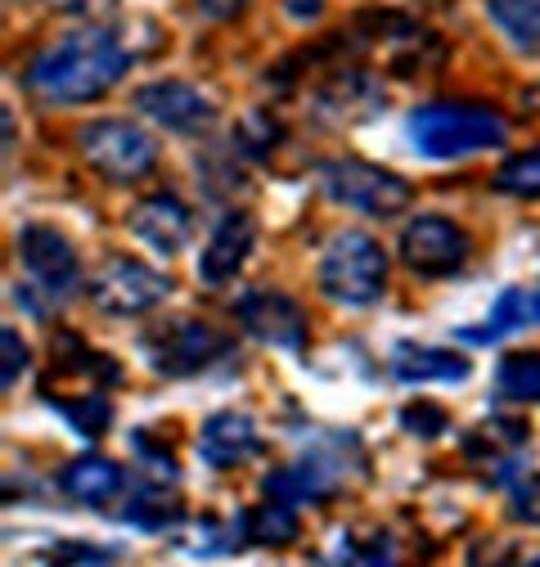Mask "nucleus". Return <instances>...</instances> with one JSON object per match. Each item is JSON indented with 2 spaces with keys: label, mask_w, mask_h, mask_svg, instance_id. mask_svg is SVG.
Returning <instances> with one entry per match:
<instances>
[{
  "label": "nucleus",
  "mask_w": 540,
  "mask_h": 567,
  "mask_svg": "<svg viewBox=\"0 0 540 567\" xmlns=\"http://www.w3.org/2000/svg\"><path fill=\"white\" fill-rule=\"evenodd\" d=\"M131 68V54L117 37L86 28L45 45L23 73V86L45 104H91Z\"/></svg>",
  "instance_id": "nucleus-1"
},
{
  "label": "nucleus",
  "mask_w": 540,
  "mask_h": 567,
  "mask_svg": "<svg viewBox=\"0 0 540 567\" xmlns=\"http://www.w3.org/2000/svg\"><path fill=\"white\" fill-rule=\"evenodd\" d=\"M405 131H411L415 150L437 163L482 154L509 140V126L491 104H424L411 113Z\"/></svg>",
  "instance_id": "nucleus-2"
},
{
  "label": "nucleus",
  "mask_w": 540,
  "mask_h": 567,
  "mask_svg": "<svg viewBox=\"0 0 540 567\" xmlns=\"http://www.w3.org/2000/svg\"><path fill=\"white\" fill-rule=\"evenodd\" d=\"M387 252L365 230H338L320 257V289L343 307H370L383 298Z\"/></svg>",
  "instance_id": "nucleus-3"
},
{
  "label": "nucleus",
  "mask_w": 540,
  "mask_h": 567,
  "mask_svg": "<svg viewBox=\"0 0 540 567\" xmlns=\"http://www.w3.org/2000/svg\"><path fill=\"white\" fill-rule=\"evenodd\" d=\"M77 145H82V158L108 181H135L158 163L154 135L145 126H135V122H122V117L86 122L77 131Z\"/></svg>",
  "instance_id": "nucleus-4"
},
{
  "label": "nucleus",
  "mask_w": 540,
  "mask_h": 567,
  "mask_svg": "<svg viewBox=\"0 0 540 567\" xmlns=\"http://www.w3.org/2000/svg\"><path fill=\"white\" fill-rule=\"evenodd\" d=\"M320 189L333 203L365 212V217H396V212L411 207V185H405L396 172L374 167V163H361V158L324 163L320 167Z\"/></svg>",
  "instance_id": "nucleus-5"
},
{
  "label": "nucleus",
  "mask_w": 540,
  "mask_h": 567,
  "mask_svg": "<svg viewBox=\"0 0 540 567\" xmlns=\"http://www.w3.org/2000/svg\"><path fill=\"white\" fill-rule=\"evenodd\" d=\"M91 302L108 316H145L154 311L167 293H172V279L158 275L145 261H131V257H113L95 279H91Z\"/></svg>",
  "instance_id": "nucleus-6"
},
{
  "label": "nucleus",
  "mask_w": 540,
  "mask_h": 567,
  "mask_svg": "<svg viewBox=\"0 0 540 567\" xmlns=\"http://www.w3.org/2000/svg\"><path fill=\"white\" fill-rule=\"evenodd\" d=\"M145 351H149V365L158 374H198V370H208L217 357H226L230 351V338L217 333L212 324H198V320H172L163 324L158 333L145 338Z\"/></svg>",
  "instance_id": "nucleus-7"
},
{
  "label": "nucleus",
  "mask_w": 540,
  "mask_h": 567,
  "mask_svg": "<svg viewBox=\"0 0 540 567\" xmlns=\"http://www.w3.org/2000/svg\"><path fill=\"white\" fill-rule=\"evenodd\" d=\"M401 257L419 275H455L468 261V235L450 217H415L401 230Z\"/></svg>",
  "instance_id": "nucleus-8"
},
{
  "label": "nucleus",
  "mask_w": 540,
  "mask_h": 567,
  "mask_svg": "<svg viewBox=\"0 0 540 567\" xmlns=\"http://www.w3.org/2000/svg\"><path fill=\"white\" fill-rule=\"evenodd\" d=\"M235 316L239 324L270 342V347H284V351H302L307 347V311L289 298V293H276V289H248L239 302H235Z\"/></svg>",
  "instance_id": "nucleus-9"
},
{
  "label": "nucleus",
  "mask_w": 540,
  "mask_h": 567,
  "mask_svg": "<svg viewBox=\"0 0 540 567\" xmlns=\"http://www.w3.org/2000/svg\"><path fill=\"white\" fill-rule=\"evenodd\" d=\"M135 109H141L149 122L180 131V135H198L208 131L217 109L208 104V95H198L189 82H149L135 91Z\"/></svg>",
  "instance_id": "nucleus-10"
},
{
  "label": "nucleus",
  "mask_w": 540,
  "mask_h": 567,
  "mask_svg": "<svg viewBox=\"0 0 540 567\" xmlns=\"http://www.w3.org/2000/svg\"><path fill=\"white\" fill-rule=\"evenodd\" d=\"M19 252H23L28 275L41 284V293H50V298H63L82 275L73 244H68L59 230H50V226H23L19 230Z\"/></svg>",
  "instance_id": "nucleus-11"
},
{
  "label": "nucleus",
  "mask_w": 540,
  "mask_h": 567,
  "mask_svg": "<svg viewBox=\"0 0 540 567\" xmlns=\"http://www.w3.org/2000/svg\"><path fill=\"white\" fill-rule=\"evenodd\" d=\"M252 239H257V221L248 217V212H226L221 226L208 239V248H202V257H198L202 284H230L243 270V261L252 252Z\"/></svg>",
  "instance_id": "nucleus-12"
},
{
  "label": "nucleus",
  "mask_w": 540,
  "mask_h": 567,
  "mask_svg": "<svg viewBox=\"0 0 540 567\" xmlns=\"http://www.w3.org/2000/svg\"><path fill=\"white\" fill-rule=\"evenodd\" d=\"M131 230L158 252H180L194 235V217H189V207L180 198L154 194V198L131 207Z\"/></svg>",
  "instance_id": "nucleus-13"
},
{
  "label": "nucleus",
  "mask_w": 540,
  "mask_h": 567,
  "mask_svg": "<svg viewBox=\"0 0 540 567\" xmlns=\"http://www.w3.org/2000/svg\"><path fill=\"white\" fill-rule=\"evenodd\" d=\"M261 437H257V423L248 414H235V410H221L202 423L198 433V455L208 468H235L243 464L248 455H257Z\"/></svg>",
  "instance_id": "nucleus-14"
},
{
  "label": "nucleus",
  "mask_w": 540,
  "mask_h": 567,
  "mask_svg": "<svg viewBox=\"0 0 540 567\" xmlns=\"http://www.w3.org/2000/svg\"><path fill=\"white\" fill-rule=\"evenodd\" d=\"M392 374L401 383H464L472 374V365L459 357V351H446V347H411V342H401L392 351Z\"/></svg>",
  "instance_id": "nucleus-15"
},
{
  "label": "nucleus",
  "mask_w": 540,
  "mask_h": 567,
  "mask_svg": "<svg viewBox=\"0 0 540 567\" xmlns=\"http://www.w3.org/2000/svg\"><path fill=\"white\" fill-rule=\"evenodd\" d=\"M59 486L82 505H104L122 491V468L113 460H104V455H82V460H73L59 473Z\"/></svg>",
  "instance_id": "nucleus-16"
},
{
  "label": "nucleus",
  "mask_w": 540,
  "mask_h": 567,
  "mask_svg": "<svg viewBox=\"0 0 540 567\" xmlns=\"http://www.w3.org/2000/svg\"><path fill=\"white\" fill-rule=\"evenodd\" d=\"M496 28L522 54H540V0H487Z\"/></svg>",
  "instance_id": "nucleus-17"
},
{
  "label": "nucleus",
  "mask_w": 540,
  "mask_h": 567,
  "mask_svg": "<svg viewBox=\"0 0 540 567\" xmlns=\"http://www.w3.org/2000/svg\"><path fill=\"white\" fill-rule=\"evenodd\" d=\"M536 311H540V302H531L527 289H505L500 302H496V311H491V320H487L482 329H464L459 338H464V342H500L505 333L522 329Z\"/></svg>",
  "instance_id": "nucleus-18"
},
{
  "label": "nucleus",
  "mask_w": 540,
  "mask_h": 567,
  "mask_svg": "<svg viewBox=\"0 0 540 567\" xmlns=\"http://www.w3.org/2000/svg\"><path fill=\"white\" fill-rule=\"evenodd\" d=\"M239 518H243V540H257V545H289V540H298V514L284 501H266V505H257V509H248Z\"/></svg>",
  "instance_id": "nucleus-19"
},
{
  "label": "nucleus",
  "mask_w": 540,
  "mask_h": 567,
  "mask_svg": "<svg viewBox=\"0 0 540 567\" xmlns=\"http://www.w3.org/2000/svg\"><path fill=\"white\" fill-rule=\"evenodd\" d=\"M496 392L505 401H540V351H509L496 370Z\"/></svg>",
  "instance_id": "nucleus-20"
},
{
  "label": "nucleus",
  "mask_w": 540,
  "mask_h": 567,
  "mask_svg": "<svg viewBox=\"0 0 540 567\" xmlns=\"http://www.w3.org/2000/svg\"><path fill=\"white\" fill-rule=\"evenodd\" d=\"M50 405L68 419V429H73L77 437H100L108 423H113V405L100 392H86V396H73V401H54L50 396Z\"/></svg>",
  "instance_id": "nucleus-21"
},
{
  "label": "nucleus",
  "mask_w": 540,
  "mask_h": 567,
  "mask_svg": "<svg viewBox=\"0 0 540 567\" xmlns=\"http://www.w3.org/2000/svg\"><path fill=\"white\" fill-rule=\"evenodd\" d=\"M122 523L141 527V532H167V527L180 523V505L176 501H163V491L135 495V501H126V509H122Z\"/></svg>",
  "instance_id": "nucleus-22"
},
{
  "label": "nucleus",
  "mask_w": 540,
  "mask_h": 567,
  "mask_svg": "<svg viewBox=\"0 0 540 567\" xmlns=\"http://www.w3.org/2000/svg\"><path fill=\"white\" fill-rule=\"evenodd\" d=\"M496 189L513 194V198H536L540 194V145L527 154H513L500 172H496Z\"/></svg>",
  "instance_id": "nucleus-23"
},
{
  "label": "nucleus",
  "mask_w": 540,
  "mask_h": 567,
  "mask_svg": "<svg viewBox=\"0 0 540 567\" xmlns=\"http://www.w3.org/2000/svg\"><path fill=\"white\" fill-rule=\"evenodd\" d=\"M276 140H280V122L270 117L266 109L243 113L239 126H235V145L248 150V154H270V150H276Z\"/></svg>",
  "instance_id": "nucleus-24"
},
{
  "label": "nucleus",
  "mask_w": 540,
  "mask_h": 567,
  "mask_svg": "<svg viewBox=\"0 0 540 567\" xmlns=\"http://www.w3.org/2000/svg\"><path fill=\"white\" fill-rule=\"evenodd\" d=\"M401 429L411 437H419V442H433V437L446 433V410L433 405V401H415V405L401 410Z\"/></svg>",
  "instance_id": "nucleus-25"
},
{
  "label": "nucleus",
  "mask_w": 540,
  "mask_h": 567,
  "mask_svg": "<svg viewBox=\"0 0 540 567\" xmlns=\"http://www.w3.org/2000/svg\"><path fill=\"white\" fill-rule=\"evenodd\" d=\"M509 514L518 523H540V473H522V482H513Z\"/></svg>",
  "instance_id": "nucleus-26"
},
{
  "label": "nucleus",
  "mask_w": 540,
  "mask_h": 567,
  "mask_svg": "<svg viewBox=\"0 0 540 567\" xmlns=\"http://www.w3.org/2000/svg\"><path fill=\"white\" fill-rule=\"evenodd\" d=\"M0 347H6V374H0V383L14 388V383H19V374L28 370V342L19 338V329H14V324H6V329H0Z\"/></svg>",
  "instance_id": "nucleus-27"
},
{
  "label": "nucleus",
  "mask_w": 540,
  "mask_h": 567,
  "mask_svg": "<svg viewBox=\"0 0 540 567\" xmlns=\"http://www.w3.org/2000/svg\"><path fill=\"white\" fill-rule=\"evenodd\" d=\"M513 563V545L491 536V540H472L468 549V567H509Z\"/></svg>",
  "instance_id": "nucleus-28"
},
{
  "label": "nucleus",
  "mask_w": 540,
  "mask_h": 567,
  "mask_svg": "<svg viewBox=\"0 0 540 567\" xmlns=\"http://www.w3.org/2000/svg\"><path fill=\"white\" fill-rule=\"evenodd\" d=\"M59 6H63L68 14H86V19H95V14H108L117 0H59Z\"/></svg>",
  "instance_id": "nucleus-29"
},
{
  "label": "nucleus",
  "mask_w": 540,
  "mask_h": 567,
  "mask_svg": "<svg viewBox=\"0 0 540 567\" xmlns=\"http://www.w3.org/2000/svg\"><path fill=\"white\" fill-rule=\"evenodd\" d=\"M194 6L202 10V14H212V19H235L248 0H194Z\"/></svg>",
  "instance_id": "nucleus-30"
},
{
  "label": "nucleus",
  "mask_w": 540,
  "mask_h": 567,
  "mask_svg": "<svg viewBox=\"0 0 540 567\" xmlns=\"http://www.w3.org/2000/svg\"><path fill=\"white\" fill-rule=\"evenodd\" d=\"M293 19H320V0H289Z\"/></svg>",
  "instance_id": "nucleus-31"
},
{
  "label": "nucleus",
  "mask_w": 540,
  "mask_h": 567,
  "mask_svg": "<svg viewBox=\"0 0 540 567\" xmlns=\"http://www.w3.org/2000/svg\"><path fill=\"white\" fill-rule=\"evenodd\" d=\"M531 104H536V109H540V86H536V91H531Z\"/></svg>",
  "instance_id": "nucleus-32"
},
{
  "label": "nucleus",
  "mask_w": 540,
  "mask_h": 567,
  "mask_svg": "<svg viewBox=\"0 0 540 567\" xmlns=\"http://www.w3.org/2000/svg\"><path fill=\"white\" fill-rule=\"evenodd\" d=\"M527 567H540V558H531V563H527Z\"/></svg>",
  "instance_id": "nucleus-33"
},
{
  "label": "nucleus",
  "mask_w": 540,
  "mask_h": 567,
  "mask_svg": "<svg viewBox=\"0 0 540 567\" xmlns=\"http://www.w3.org/2000/svg\"><path fill=\"white\" fill-rule=\"evenodd\" d=\"M536 320H540V311H536Z\"/></svg>",
  "instance_id": "nucleus-34"
}]
</instances>
